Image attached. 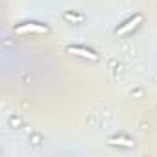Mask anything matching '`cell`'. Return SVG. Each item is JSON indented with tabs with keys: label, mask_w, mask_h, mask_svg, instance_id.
<instances>
[{
	"label": "cell",
	"mask_w": 157,
	"mask_h": 157,
	"mask_svg": "<svg viewBox=\"0 0 157 157\" xmlns=\"http://www.w3.org/2000/svg\"><path fill=\"white\" fill-rule=\"evenodd\" d=\"M15 33L24 35V33H48V28L43 24H35V22H28V24H21L15 28Z\"/></svg>",
	"instance_id": "obj_1"
},
{
	"label": "cell",
	"mask_w": 157,
	"mask_h": 157,
	"mask_svg": "<svg viewBox=\"0 0 157 157\" xmlns=\"http://www.w3.org/2000/svg\"><path fill=\"white\" fill-rule=\"evenodd\" d=\"M67 52L68 54H74V56H80V57H85V59H91V61H96L98 59V54H94L93 50L82 48V46H68Z\"/></svg>",
	"instance_id": "obj_2"
},
{
	"label": "cell",
	"mask_w": 157,
	"mask_h": 157,
	"mask_svg": "<svg viewBox=\"0 0 157 157\" xmlns=\"http://www.w3.org/2000/svg\"><path fill=\"white\" fill-rule=\"evenodd\" d=\"M140 22H142V15H135L133 19H129L126 24H122V26L117 30V35H126V33H129V32H131V30H135Z\"/></svg>",
	"instance_id": "obj_3"
},
{
	"label": "cell",
	"mask_w": 157,
	"mask_h": 157,
	"mask_svg": "<svg viewBox=\"0 0 157 157\" xmlns=\"http://www.w3.org/2000/svg\"><path fill=\"white\" fill-rule=\"evenodd\" d=\"M109 144H115V146H128V148H131V146H133V140H129V139H122V137H113V139H109Z\"/></svg>",
	"instance_id": "obj_4"
}]
</instances>
